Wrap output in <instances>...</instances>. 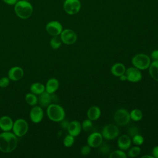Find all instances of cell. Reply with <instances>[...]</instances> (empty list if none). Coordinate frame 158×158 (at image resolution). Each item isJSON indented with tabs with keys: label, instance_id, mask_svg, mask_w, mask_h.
Returning <instances> with one entry per match:
<instances>
[{
	"label": "cell",
	"instance_id": "cell-13",
	"mask_svg": "<svg viewBox=\"0 0 158 158\" xmlns=\"http://www.w3.org/2000/svg\"><path fill=\"white\" fill-rule=\"evenodd\" d=\"M103 137L101 133L94 132L91 133L87 138V143L91 148H98L102 143Z\"/></svg>",
	"mask_w": 158,
	"mask_h": 158
},
{
	"label": "cell",
	"instance_id": "cell-7",
	"mask_svg": "<svg viewBox=\"0 0 158 158\" xmlns=\"http://www.w3.org/2000/svg\"><path fill=\"white\" fill-rule=\"evenodd\" d=\"M63 7L67 14L75 15L80 11L81 2L80 0H65Z\"/></svg>",
	"mask_w": 158,
	"mask_h": 158
},
{
	"label": "cell",
	"instance_id": "cell-2",
	"mask_svg": "<svg viewBox=\"0 0 158 158\" xmlns=\"http://www.w3.org/2000/svg\"><path fill=\"white\" fill-rule=\"evenodd\" d=\"M14 11L17 17L22 19H27L33 14V9L31 4L25 0L18 1L14 5Z\"/></svg>",
	"mask_w": 158,
	"mask_h": 158
},
{
	"label": "cell",
	"instance_id": "cell-8",
	"mask_svg": "<svg viewBox=\"0 0 158 158\" xmlns=\"http://www.w3.org/2000/svg\"><path fill=\"white\" fill-rule=\"evenodd\" d=\"M119 134L118 127L114 124H107L105 125L102 130L101 135L103 138L108 140L115 139Z\"/></svg>",
	"mask_w": 158,
	"mask_h": 158
},
{
	"label": "cell",
	"instance_id": "cell-25",
	"mask_svg": "<svg viewBox=\"0 0 158 158\" xmlns=\"http://www.w3.org/2000/svg\"><path fill=\"white\" fill-rule=\"evenodd\" d=\"M130 118L133 121L138 122L141 120L143 117V113L141 110L138 109H134L130 112Z\"/></svg>",
	"mask_w": 158,
	"mask_h": 158
},
{
	"label": "cell",
	"instance_id": "cell-15",
	"mask_svg": "<svg viewBox=\"0 0 158 158\" xmlns=\"http://www.w3.org/2000/svg\"><path fill=\"white\" fill-rule=\"evenodd\" d=\"M68 132L70 135L75 137L80 135L81 130V125L77 120H73L69 123L67 128Z\"/></svg>",
	"mask_w": 158,
	"mask_h": 158
},
{
	"label": "cell",
	"instance_id": "cell-31",
	"mask_svg": "<svg viewBox=\"0 0 158 158\" xmlns=\"http://www.w3.org/2000/svg\"><path fill=\"white\" fill-rule=\"evenodd\" d=\"M132 141L136 146H139L144 143V138L141 135L137 134L133 137Z\"/></svg>",
	"mask_w": 158,
	"mask_h": 158
},
{
	"label": "cell",
	"instance_id": "cell-42",
	"mask_svg": "<svg viewBox=\"0 0 158 158\" xmlns=\"http://www.w3.org/2000/svg\"><path fill=\"white\" fill-rule=\"evenodd\" d=\"M25 1H30V0H25Z\"/></svg>",
	"mask_w": 158,
	"mask_h": 158
},
{
	"label": "cell",
	"instance_id": "cell-41",
	"mask_svg": "<svg viewBox=\"0 0 158 158\" xmlns=\"http://www.w3.org/2000/svg\"><path fill=\"white\" fill-rule=\"evenodd\" d=\"M142 158H144V157H148V158H153L154 157L153 156H148V155H144V156H143L141 157Z\"/></svg>",
	"mask_w": 158,
	"mask_h": 158
},
{
	"label": "cell",
	"instance_id": "cell-28",
	"mask_svg": "<svg viewBox=\"0 0 158 158\" xmlns=\"http://www.w3.org/2000/svg\"><path fill=\"white\" fill-rule=\"evenodd\" d=\"M74 141H75L74 136L69 134L65 136V137L63 140V143L66 148H70L73 144Z\"/></svg>",
	"mask_w": 158,
	"mask_h": 158
},
{
	"label": "cell",
	"instance_id": "cell-10",
	"mask_svg": "<svg viewBox=\"0 0 158 158\" xmlns=\"http://www.w3.org/2000/svg\"><path fill=\"white\" fill-rule=\"evenodd\" d=\"M46 30L51 36H59L63 30V27L59 22L52 20L46 24Z\"/></svg>",
	"mask_w": 158,
	"mask_h": 158
},
{
	"label": "cell",
	"instance_id": "cell-35",
	"mask_svg": "<svg viewBox=\"0 0 158 158\" xmlns=\"http://www.w3.org/2000/svg\"><path fill=\"white\" fill-rule=\"evenodd\" d=\"M90 152H91V147L88 144L83 146L80 150V152L83 156H87L90 153Z\"/></svg>",
	"mask_w": 158,
	"mask_h": 158
},
{
	"label": "cell",
	"instance_id": "cell-26",
	"mask_svg": "<svg viewBox=\"0 0 158 158\" xmlns=\"http://www.w3.org/2000/svg\"><path fill=\"white\" fill-rule=\"evenodd\" d=\"M62 43L60 37H59L58 36H54L50 40L49 44L53 49H57L60 47Z\"/></svg>",
	"mask_w": 158,
	"mask_h": 158
},
{
	"label": "cell",
	"instance_id": "cell-23",
	"mask_svg": "<svg viewBox=\"0 0 158 158\" xmlns=\"http://www.w3.org/2000/svg\"><path fill=\"white\" fill-rule=\"evenodd\" d=\"M45 91V86L43 84L41 83H34L30 86V91L31 93L36 94L39 95L43 93Z\"/></svg>",
	"mask_w": 158,
	"mask_h": 158
},
{
	"label": "cell",
	"instance_id": "cell-4",
	"mask_svg": "<svg viewBox=\"0 0 158 158\" xmlns=\"http://www.w3.org/2000/svg\"><path fill=\"white\" fill-rule=\"evenodd\" d=\"M131 62L135 67L143 70L148 69L151 64V59L148 55L140 53L136 54L132 58Z\"/></svg>",
	"mask_w": 158,
	"mask_h": 158
},
{
	"label": "cell",
	"instance_id": "cell-9",
	"mask_svg": "<svg viewBox=\"0 0 158 158\" xmlns=\"http://www.w3.org/2000/svg\"><path fill=\"white\" fill-rule=\"evenodd\" d=\"M60 35L62 42L67 45L74 44L77 40V34L71 29L63 30Z\"/></svg>",
	"mask_w": 158,
	"mask_h": 158
},
{
	"label": "cell",
	"instance_id": "cell-34",
	"mask_svg": "<svg viewBox=\"0 0 158 158\" xmlns=\"http://www.w3.org/2000/svg\"><path fill=\"white\" fill-rule=\"evenodd\" d=\"M10 82V79L9 78V77H2L0 79V87L1 88H6L7 87Z\"/></svg>",
	"mask_w": 158,
	"mask_h": 158
},
{
	"label": "cell",
	"instance_id": "cell-38",
	"mask_svg": "<svg viewBox=\"0 0 158 158\" xmlns=\"http://www.w3.org/2000/svg\"><path fill=\"white\" fill-rule=\"evenodd\" d=\"M152 155L154 157L156 158H158V146H155L153 149H152Z\"/></svg>",
	"mask_w": 158,
	"mask_h": 158
},
{
	"label": "cell",
	"instance_id": "cell-14",
	"mask_svg": "<svg viewBox=\"0 0 158 158\" xmlns=\"http://www.w3.org/2000/svg\"><path fill=\"white\" fill-rule=\"evenodd\" d=\"M24 72L22 68L19 66L11 67L8 71V77L10 80L19 81L23 77Z\"/></svg>",
	"mask_w": 158,
	"mask_h": 158
},
{
	"label": "cell",
	"instance_id": "cell-39",
	"mask_svg": "<svg viewBox=\"0 0 158 158\" xmlns=\"http://www.w3.org/2000/svg\"><path fill=\"white\" fill-rule=\"evenodd\" d=\"M2 1L8 5L12 6L15 5V4L18 1V0H2Z\"/></svg>",
	"mask_w": 158,
	"mask_h": 158
},
{
	"label": "cell",
	"instance_id": "cell-16",
	"mask_svg": "<svg viewBox=\"0 0 158 158\" xmlns=\"http://www.w3.org/2000/svg\"><path fill=\"white\" fill-rule=\"evenodd\" d=\"M131 140L130 136L127 135H123L120 136L117 141L118 147L123 151L129 149L131 146Z\"/></svg>",
	"mask_w": 158,
	"mask_h": 158
},
{
	"label": "cell",
	"instance_id": "cell-29",
	"mask_svg": "<svg viewBox=\"0 0 158 158\" xmlns=\"http://www.w3.org/2000/svg\"><path fill=\"white\" fill-rule=\"evenodd\" d=\"M140 152H141L140 148L136 146L133 147L128 151L127 155L129 157H136L140 154Z\"/></svg>",
	"mask_w": 158,
	"mask_h": 158
},
{
	"label": "cell",
	"instance_id": "cell-1",
	"mask_svg": "<svg viewBox=\"0 0 158 158\" xmlns=\"http://www.w3.org/2000/svg\"><path fill=\"white\" fill-rule=\"evenodd\" d=\"M17 146V136L9 131L0 134V151L4 153L12 152Z\"/></svg>",
	"mask_w": 158,
	"mask_h": 158
},
{
	"label": "cell",
	"instance_id": "cell-21",
	"mask_svg": "<svg viewBox=\"0 0 158 158\" xmlns=\"http://www.w3.org/2000/svg\"><path fill=\"white\" fill-rule=\"evenodd\" d=\"M126 69L125 65L122 63H115L114 64L110 69V72L115 77H120L124 74Z\"/></svg>",
	"mask_w": 158,
	"mask_h": 158
},
{
	"label": "cell",
	"instance_id": "cell-40",
	"mask_svg": "<svg viewBox=\"0 0 158 158\" xmlns=\"http://www.w3.org/2000/svg\"><path fill=\"white\" fill-rule=\"evenodd\" d=\"M119 78H120V80L121 81H125V80H127V77H126V75H125V73L123 74V75H122L121 76H120V77H119Z\"/></svg>",
	"mask_w": 158,
	"mask_h": 158
},
{
	"label": "cell",
	"instance_id": "cell-27",
	"mask_svg": "<svg viewBox=\"0 0 158 158\" xmlns=\"http://www.w3.org/2000/svg\"><path fill=\"white\" fill-rule=\"evenodd\" d=\"M127 154L123 151V150H115L109 153V158H126Z\"/></svg>",
	"mask_w": 158,
	"mask_h": 158
},
{
	"label": "cell",
	"instance_id": "cell-36",
	"mask_svg": "<svg viewBox=\"0 0 158 158\" xmlns=\"http://www.w3.org/2000/svg\"><path fill=\"white\" fill-rule=\"evenodd\" d=\"M151 57L153 60H158V49H155L151 52Z\"/></svg>",
	"mask_w": 158,
	"mask_h": 158
},
{
	"label": "cell",
	"instance_id": "cell-32",
	"mask_svg": "<svg viewBox=\"0 0 158 158\" xmlns=\"http://www.w3.org/2000/svg\"><path fill=\"white\" fill-rule=\"evenodd\" d=\"M99 151L101 154L106 155L109 154L110 153V147L106 143H101V144L99 146Z\"/></svg>",
	"mask_w": 158,
	"mask_h": 158
},
{
	"label": "cell",
	"instance_id": "cell-20",
	"mask_svg": "<svg viewBox=\"0 0 158 158\" xmlns=\"http://www.w3.org/2000/svg\"><path fill=\"white\" fill-rule=\"evenodd\" d=\"M101 114V109L98 106H92L89 107L87 112V116L89 119L91 120H98Z\"/></svg>",
	"mask_w": 158,
	"mask_h": 158
},
{
	"label": "cell",
	"instance_id": "cell-6",
	"mask_svg": "<svg viewBox=\"0 0 158 158\" xmlns=\"http://www.w3.org/2000/svg\"><path fill=\"white\" fill-rule=\"evenodd\" d=\"M28 130V125L26 120L23 118L17 119L13 123V133L19 137L24 136Z\"/></svg>",
	"mask_w": 158,
	"mask_h": 158
},
{
	"label": "cell",
	"instance_id": "cell-30",
	"mask_svg": "<svg viewBox=\"0 0 158 158\" xmlns=\"http://www.w3.org/2000/svg\"><path fill=\"white\" fill-rule=\"evenodd\" d=\"M93 127V123H92V120H91L90 119H86L81 124V128L82 129L85 131H88L89 130H90Z\"/></svg>",
	"mask_w": 158,
	"mask_h": 158
},
{
	"label": "cell",
	"instance_id": "cell-37",
	"mask_svg": "<svg viewBox=\"0 0 158 158\" xmlns=\"http://www.w3.org/2000/svg\"><path fill=\"white\" fill-rule=\"evenodd\" d=\"M69 125V122L68 121L64 120V118L60 121V126L64 129H67Z\"/></svg>",
	"mask_w": 158,
	"mask_h": 158
},
{
	"label": "cell",
	"instance_id": "cell-19",
	"mask_svg": "<svg viewBox=\"0 0 158 158\" xmlns=\"http://www.w3.org/2000/svg\"><path fill=\"white\" fill-rule=\"evenodd\" d=\"M59 86V81L55 78H51L49 79L46 83L45 91L49 94L54 93L57 90Z\"/></svg>",
	"mask_w": 158,
	"mask_h": 158
},
{
	"label": "cell",
	"instance_id": "cell-12",
	"mask_svg": "<svg viewBox=\"0 0 158 158\" xmlns=\"http://www.w3.org/2000/svg\"><path fill=\"white\" fill-rule=\"evenodd\" d=\"M43 116V110L40 106H34L30 111V118L31 120L35 123L40 122L42 120Z\"/></svg>",
	"mask_w": 158,
	"mask_h": 158
},
{
	"label": "cell",
	"instance_id": "cell-5",
	"mask_svg": "<svg viewBox=\"0 0 158 158\" xmlns=\"http://www.w3.org/2000/svg\"><path fill=\"white\" fill-rule=\"evenodd\" d=\"M115 122L120 126H125L127 125L130 121V112L123 108L117 109L114 115Z\"/></svg>",
	"mask_w": 158,
	"mask_h": 158
},
{
	"label": "cell",
	"instance_id": "cell-24",
	"mask_svg": "<svg viewBox=\"0 0 158 158\" xmlns=\"http://www.w3.org/2000/svg\"><path fill=\"white\" fill-rule=\"evenodd\" d=\"M25 99L27 104L31 106H36L38 102V99L36 97V94L32 93H27L25 96Z\"/></svg>",
	"mask_w": 158,
	"mask_h": 158
},
{
	"label": "cell",
	"instance_id": "cell-33",
	"mask_svg": "<svg viewBox=\"0 0 158 158\" xmlns=\"http://www.w3.org/2000/svg\"><path fill=\"white\" fill-rule=\"evenodd\" d=\"M128 133L130 136H131L133 138L135 135L139 134V129L136 126L132 125L128 128Z\"/></svg>",
	"mask_w": 158,
	"mask_h": 158
},
{
	"label": "cell",
	"instance_id": "cell-17",
	"mask_svg": "<svg viewBox=\"0 0 158 158\" xmlns=\"http://www.w3.org/2000/svg\"><path fill=\"white\" fill-rule=\"evenodd\" d=\"M13 121L8 116H2L0 118V128L4 131H9L12 130Z\"/></svg>",
	"mask_w": 158,
	"mask_h": 158
},
{
	"label": "cell",
	"instance_id": "cell-11",
	"mask_svg": "<svg viewBox=\"0 0 158 158\" xmlns=\"http://www.w3.org/2000/svg\"><path fill=\"white\" fill-rule=\"evenodd\" d=\"M125 74L127 77V80L131 82H138L142 78V74L140 70L135 67L128 68L125 70Z\"/></svg>",
	"mask_w": 158,
	"mask_h": 158
},
{
	"label": "cell",
	"instance_id": "cell-22",
	"mask_svg": "<svg viewBox=\"0 0 158 158\" xmlns=\"http://www.w3.org/2000/svg\"><path fill=\"white\" fill-rule=\"evenodd\" d=\"M148 69L150 76L154 80L158 81V60H154L151 63Z\"/></svg>",
	"mask_w": 158,
	"mask_h": 158
},
{
	"label": "cell",
	"instance_id": "cell-18",
	"mask_svg": "<svg viewBox=\"0 0 158 158\" xmlns=\"http://www.w3.org/2000/svg\"><path fill=\"white\" fill-rule=\"evenodd\" d=\"M38 99L41 107H47L49 104H51V102L52 101L51 94H49L46 91L39 94Z\"/></svg>",
	"mask_w": 158,
	"mask_h": 158
},
{
	"label": "cell",
	"instance_id": "cell-3",
	"mask_svg": "<svg viewBox=\"0 0 158 158\" xmlns=\"http://www.w3.org/2000/svg\"><path fill=\"white\" fill-rule=\"evenodd\" d=\"M46 113L48 118L53 122H60L65 118L64 108L57 104H51L47 107Z\"/></svg>",
	"mask_w": 158,
	"mask_h": 158
}]
</instances>
